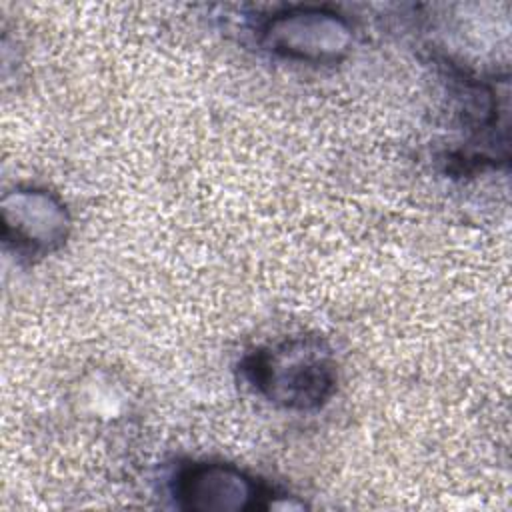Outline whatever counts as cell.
Masks as SVG:
<instances>
[{
  "label": "cell",
  "instance_id": "cell-1",
  "mask_svg": "<svg viewBox=\"0 0 512 512\" xmlns=\"http://www.w3.org/2000/svg\"><path fill=\"white\" fill-rule=\"evenodd\" d=\"M186 496L194 508H242L250 498V484L222 468H202L188 476Z\"/></svg>",
  "mask_w": 512,
  "mask_h": 512
}]
</instances>
